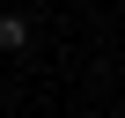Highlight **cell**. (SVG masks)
<instances>
[{
    "instance_id": "6da1fadb",
    "label": "cell",
    "mask_w": 125,
    "mask_h": 118,
    "mask_svg": "<svg viewBox=\"0 0 125 118\" xmlns=\"http://www.w3.org/2000/svg\"><path fill=\"white\" fill-rule=\"evenodd\" d=\"M22 44H30V22L22 15H0V52H22Z\"/></svg>"
}]
</instances>
